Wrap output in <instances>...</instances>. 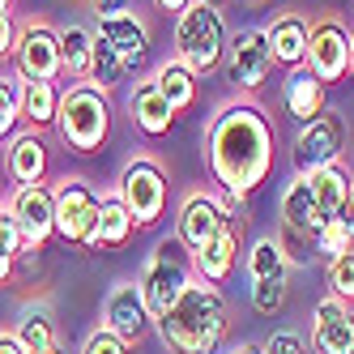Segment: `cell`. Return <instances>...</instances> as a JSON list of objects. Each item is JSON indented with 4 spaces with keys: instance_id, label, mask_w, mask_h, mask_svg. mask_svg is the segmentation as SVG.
Returning <instances> with one entry per match:
<instances>
[{
    "instance_id": "8d00e7d4",
    "label": "cell",
    "mask_w": 354,
    "mask_h": 354,
    "mask_svg": "<svg viewBox=\"0 0 354 354\" xmlns=\"http://www.w3.org/2000/svg\"><path fill=\"white\" fill-rule=\"evenodd\" d=\"M13 39H17V21H13V13H0V60L13 56Z\"/></svg>"
},
{
    "instance_id": "d6986e66",
    "label": "cell",
    "mask_w": 354,
    "mask_h": 354,
    "mask_svg": "<svg viewBox=\"0 0 354 354\" xmlns=\"http://www.w3.org/2000/svg\"><path fill=\"white\" fill-rule=\"evenodd\" d=\"M129 120H133V129L141 137H149V141H162L175 129V111L167 103V94L158 90L154 73H149V77H137V86L129 90Z\"/></svg>"
},
{
    "instance_id": "f1b7e54d",
    "label": "cell",
    "mask_w": 354,
    "mask_h": 354,
    "mask_svg": "<svg viewBox=\"0 0 354 354\" xmlns=\"http://www.w3.org/2000/svg\"><path fill=\"white\" fill-rule=\"evenodd\" d=\"M243 273H248V282H265V277H282V273H290L286 243H282V239H273V235L252 239L248 261H243Z\"/></svg>"
},
{
    "instance_id": "4fadbf2b",
    "label": "cell",
    "mask_w": 354,
    "mask_h": 354,
    "mask_svg": "<svg viewBox=\"0 0 354 354\" xmlns=\"http://www.w3.org/2000/svg\"><path fill=\"white\" fill-rule=\"evenodd\" d=\"M308 73L324 86L350 73V30L342 17H316L308 26Z\"/></svg>"
},
{
    "instance_id": "52a82bcc",
    "label": "cell",
    "mask_w": 354,
    "mask_h": 354,
    "mask_svg": "<svg viewBox=\"0 0 354 354\" xmlns=\"http://www.w3.org/2000/svg\"><path fill=\"white\" fill-rule=\"evenodd\" d=\"M180 252H184L180 239L167 235V239H158V248L141 261L137 286H141V299H145L149 320H162L175 303H180V295L188 290V282H192V261H184Z\"/></svg>"
},
{
    "instance_id": "7bdbcfd3",
    "label": "cell",
    "mask_w": 354,
    "mask_h": 354,
    "mask_svg": "<svg viewBox=\"0 0 354 354\" xmlns=\"http://www.w3.org/2000/svg\"><path fill=\"white\" fill-rule=\"evenodd\" d=\"M222 354H261V346L257 342H235L231 350H222Z\"/></svg>"
},
{
    "instance_id": "e0dca14e",
    "label": "cell",
    "mask_w": 354,
    "mask_h": 354,
    "mask_svg": "<svg viewBox=\"0 0 354 354\" xmlns=\"http://www.w3.org/2000/svg\"><path fill=\"white\" fill-rule=\"evenodd\" d=\"M308 346L312 354H354V303L324 295L312 308Z\"/></svg>"
},
{
    "instance_id": "9c48e42d",
    "label": "cell",
    "mask_w": 354,
    "mask_h": 354,
    "mask_svg": "<svg viewBox=\"0 0 354 354\" xmlns=\"http://www.w3.org/2000/svg\"><path fill=\"white\" fill-rule=\"evenodd\" d=\"M13 64L21 82H56L64 77V56H60V30L52 21H21L13 39Z\"/></svg>"
},
{
    "instance_id": "7c38bea8",
    "label": "cell",
    "mask_w": 354,
    "mask_h": 354,
    "mask_svg": "<svg viewBox=\"0 0 354 354\" xmlns=\"http://www.w3.org/2000/svg\"><path fill=\"white\" fill-rule=\"evenodd\" d=\"M0 205L13 214L21 239H26V252H43L52 243V235H56V192H52V184L13 188Z\"/></svg>"
},
{
    "instance_id": "8fae6325",
    "label": "cell",
    "mask_w": 354,
    "mask_h": 354,
    "mask_svg": "<svg viewBox=\"0 0 354 354\" xmlns=\"http://www.w3.org/2000/svg\"><path fill=\"white\" fill-rule=\"evenodd\" d=\"M56 192V235L64 243L86 248L94 222H98V205H103V192L82 175H64L60 184H52Z\"/></svg>"
},
{
    "instance_id": "cb8c5ba5",
    "label": "cell",
    "mask_w": 354,
    "mask_h": 354,
    "mask_svg": "<svg viewBox=\"0 0 354 354\" xmlns=\"http://www.w3.org/2000/svg\"><path fill=\"white\" fill-rule=\"evenodd\" d=\"M282 107H286V115L295 124H308L312 115L324 111V82L312 77L308 64L286 73V82H282Z\"/></svg>"
},
{
    "instance_id": "e575fe53",
    "label": "cell",
    "mask_w": 354,
    "mask_h": 354,
    "mask_svg": "<svg viewBox=\"0 0 354 354\" xmlns=\"http://www.w3.org/2000/svg\"><path fill=\"white\" fill-rule=\"evenodd\" d=\"M0 252H5V257H13V261L26 257V239H21L17 222H13V214H9L5 205H0Z\"/></svg>"
},
{
    "instance_id": "4dcf8cb0",
    "label": "cell",
    "mask_w": 354,
    "mask_h": 354,
    "mask_svg": "<svg viewBox=\"0 0 354 354\" xmlns=\"http://www.w3.org/2000/svg\"><path fill=\"white\" fill-rule=\"evenodd\" d=\"M17 124H21V77L0 73V141H9Z\"/></svg>"
},
{
    "instance_id": "ab89813d",
    "label": "cell",
    "mask_w": 354,
    "mask_h": 354,
    "mask_svg": "<svg viewBox=\"0 0 354 354\" xmlns=\"http://www.w3.org/2000/svg\"><path fill=\"white\" fill-rule=\"evenodd\" d=\"M0 354H26V350H21V342L13 337V328H0Z\"/></svg>"
},
{
    "instance_id": "5bb4252c",
    "label": "cell",
    "mask_w": 354,
    "mask_h": 354,
    "mask_svg": "<svg viewBox=\"0 0 354 354\" xmlns=\"http://www.w3.org/2000/svg\"><path fill=\"white\" fill-rule=\"evenodd\" d=\"M149 312H145V299H141V286L137 277H120L111 282V290L103 295V328L115 333L124 346H141V337L149 333Z\"/></svg>"
},
{
    "instance_id": "1f68e13d",
    "label": "cell",
    "mask_w": 354,
    "mask_h": 354,
    "mask_svg": "<svg viewBox=\"0 0 354 354\" xmlns=\"http://www.w3.org/2000/svg\"><path fill=\"white\" fill-rule=\"evenodd\" d=\"M324 277H328V295L342 303H354V252H346L337 261H324Z\"/></svg>"
},
{
    "instance_id": "7dc6e473",
    "label": "cell",
    "mask_w": 354,
    "mask_h": 354,
    "mask_svg": "<svg viewBox=\"0 0 354 354\" xmlns=\"http://www.w3.org/2000/svg\"><path fill=\"white\" fill-rule=\"evenodd\" d=\"M209 5H222V0H209Z\"/></svg>"
},
{
    "instance_id": "f35d334b",
    "label": "cell",
    "mask_w": 354,
    "mask_h": 354,
    "mask_svg": "<svg viewBox=\"0 0 354 354\" xmlns=\"http://www.w3.org/2000/svg\"><path fill=\"white\" fill-rule=\"evenodd\" d=\"M333 222L342 226V231H346L350 239H354V188H350V196L342 201V209H337V218H333Z\"/></svg>"
},
{
    "instance_id": "44dd1931",
    "label": "cell",
    "mask_w": 354,
    "mask_h": 354,
    "mask_svg": "<svg viewBox=\"0 0 354 354\" xmlns=\"http://www.w3.org/2000/svg\"><path fill=\"white\" fill-rule=\"evenodd\" d=\"M13 337L21 342V350H26V354H39V350H47V346H56V342H60L56 308H52L43 295L26 299V303L17 308V316H13Z\"/></svg>"
},
{
    "instance_id": "ac0fdd59",
    "label": "cell",
    "mask_w": 354,
    "mask_h": 354,
    "mask_svg": "<svg viewBox=\"0 0 354 354\" xmlns=\"http://www.w3.org/2000/svg\"><path fill=\"white\" fill-rule=\"evenodd\" d=\"M47 171H52V149H47L43 133L26 129V133H13L5 141V175L13 188L47 184Z\"/></svg>"
},
{
    "instance_id": "5b68a950",
    "label": "cell",
    "mask_w": 354,
    "mask_h": 354,
    "mask_svg": "<svg viewBox=\"0 0 354 354\" xmlns=\"http://www.w3.org/2000/svg\"><path fill=\"white\" fill-rule=\"evenodd\" d=\"M175 60L188 64L196 77H209V73H222V60H226V21H222V9L209 5V0H192V5L175 17Z\"/></svg>"
},
{
    "instance_id": "d6a6232c",
    "label": "cell",
    "mask_w": 354,
    "mask_h": 354,
    "mask_svg": "<svg viewBox=\"0 0 354 354\" xmlns=\"http://www.w3.org/2000/svg\"><path fill=\"white\" fill-rule=\"evenodd\" d=\"M312 248L320 252L324 261H337V257H346V252H354V239L342 231L337 222H324L320 231H316V239H312Z\"/></svg>"
},
{
    "instance_id": "74e56055",
    "label": "cell",
    "mask_w": 354,
    "mask_h": 354,
    "mask_svg": "<svg viewBox=\"0 0 354 354\" xmlns=\"http://www.w3.org/2000/svg\"><path fill=\"white\" fill-rule=\"evenodd\" d=\"M94 17H115V13H129L133 0H86Z\"/></svg>"
},
{
    "instance_id": "836d02e7",
    "label": "cell",
    "mask_w": 354,
    "mask_h": 354,
    "mask_svg": "<svg viewBox=\"0 0 354 354\" xmlns=\"http://www.w3.org/2000/svg\"><path fill=\"white\" fill-rule=\"evenodd\" d=\"M261 354H312V346L303 333H295V328H273L261 342Z\"/></svg>"
},
{
    "instance_id": "bcb514c9",
    "label": "cell",
    "mask_w": 354,
    "mask_h": 354,
    "mask_svg": "<svg viewBox=\"0 0 354 354\" xmlns=\"http://www.w3.org/2000/svg\"><path fill=\"white\" fill-rule=\"evenodd\" d=\"M243 5H252V9H261V5H269V0H243Z\"/></svg>"
},
{
    "instance_id": "2e32d148",
    "label": "cell",
    "mask_w": 354,
    "mask_h": 354,
    "mask_svg": "<svg viewBox=\"0 0 354 354\" xmlns=\"http://www.w3.org/2000/svg\"><path fill=\"white\" fill-rule=\"evenodd\" d=\"M222 222H226V214H222V192H214V188H192L180 201V209H175V239H180L184 252H196L205 239L218 235Z\"/></svg>"
},
{
    "instance_id": "b9f144b4",
    "label": "cell",
    "mask_w": 354,
    "mask_h": 354,
    "mask_svg": "<svg viewBox=\"0 0 354 354\" xmlns=\"http://www.w3.org/2000/svg\"><path fill=\"white\" fill-rule=\"evenodd\" d=\"M13 269H17V261H13V257H5V252H0V286H5L9 277H13Z\"/></svg>"
},
{
    "instance_id": "f6af8a7d",
    "label": "cell",
    "mask_w": 354,
    "mask_h": 354,
    "mask_svg": "<svg viewBox=\"0 0 354 354\" xmlns=\"http://www.w3.org/2000/svg\"><path fill=\"white\" fill-rule=\"evenodd\" d=\"M0 13H13V0H0Z\"/></svg>"
},
{
    "instance_id": "d4e9b609",
    "label": "cell",
    "mask_w": 354,
    "mask_h": 354,
    "mask_svg": "<svg viewBox=\"0 0 354 354\" xmlns=\"http://www.w3.org/2000/svg\"><path fill=\"white\" fill-rule=\"evenodd\" d=\"M308 184H312V196H316V209H320V226L324 222H333L337 209H342V201L350 196L354 188V175L346 171V162H333V167H320L308 175Z\"/></svg>"
},
{
    "instance_id": "6da1fadb",
    "label": "cell",
    "mask_w": 354,
    "mask_h": 354,
    "mask_svg": "<svg viewBox=\"0 0 354 354\" xmlns=\"http://www.w3.org/2000/svg\"><path fill=\"white\" fill-rule=\"evenodd\" d=\"M273 120L252 94H239L231 103H222L205 129V162L218 192L231 196H252L273 171Z\"/></svg>"
},
{
    "instance_id": "60d3db41",
    "label": "cell",
    "mask_w": 354,
    "mask_h": 354,
    "mask_svg": "<svg viewBox=\"0 0 354 354\" xmlns=\"http://www.w3.org/2000/svg\"><path fill=\"white\" fill-rule=\"evenodd\" d=\"M188 5H192V0H154V9H158V13H171V17H180Z\"/></svg>"
},
{
    "instance_id": "603a6c76",
    "label": "cell",
    "mask_w": 354,
    "mask_h": 354,
    "mask_svg": "<svg viewBox=\"0 0 354 354\" xmlns=\"http://www.w3.org/2000/svg\"><path fill=\"white\" fill-rule=\"evenodd\" d=\"M137 235V226L129 218V209H124V201L115 192H103V205H98V222L94 231L86 239V252H103V248H124Z\"/></svg>"
},
{
    "instance_id": "8992f818",
    "label": "cell",
    "mask_w": 354,
    "mask_h": 354,
    "mask_svg": "<svg viewBox=\"0 0 354 354\" xmlns=\"http://www.w3.org/2000/svg\"><path fill=\"white\" fill-rule=\"evenodd\" d=\"M111 192L124 201V209H129L137 231H154V226L167 218L171 188H167V171H162V162L154 154H137V158L124 162Z\"/></svg>"
},
{
    "instance_id": "484cf974",
    "label": "cell",
    "mask_w": 354,
    "mask_h": 354,
    "mask_svg": "<svg viewBox=\"0 0 354 354\" xmlns=\"http://www.w3.org/2000/svg\"><path fill=\"white\" fill-rule=\"evenodd\" d=\"M60 56H64L68 82H90L94 77V30L82 26V21L60 26Z\"/></svg>"
},
{
    "instance_id": "7a4b0ae2",
    "label": "cell",
    "mask_w": 354,
    "mask_h": 354,
    "mask_svg": "<svg viewBox=\"0 0 354 354\" xmlns=\"http://www.w3.org/2000/svg\"><path fill=\"white\" fill-rule=\"evenodd\" d=\"M158 337L171 354H222L226 328H231V312H226V295L209 282L192 277L180 303L154 320Z\"/></svg>"
},
{
    "instance_id": "7402d4cb",
    "label": "cell",
    "mask_w": 354,
    "mask_h": 354,
    "mask_svg": "<svg viewBox=\"0 0 354 354\" xmlns=\"http://www.w3.org/2000/svg\"><path fill=\"white\" fill-rule=\"evenodd\" d=\"M308 26L312 21L308 17H299V13H282V17H273L265 35H269V52H273V64L277 68H303L308 64Z\"/></svg>"
},
{
    "instance_id": "f546056e",
    "label": "cell",
    "mask_w": 354,
    "mask_h": 354,
    "mask_svg": "<svg viewBox=\"0 0 354 354\" xmlns=\"http://www.w3.org/2000/svg\"><path fill=\"white\" fill-rule=\"evenodd\" d=\"M286 295H290V273L265 277V282L248 286V299H252V312H257V316H277L286 308Z\"/></svg>"
},
{
    "instance_id": "ba28073f",
    "label": "cell",
    "mask_w": 354,
    "mask_h": 354,
    "mask_svg": "<svg viewBox=\"0 0 354 354\" xmlns=\"http://www.w3.org/2000/svg\"><path fill=\"white\" fill-rule=\"evenodd\" d=\"M346 154V120L342 111H320L308 124H299L295 137H290V162L295 175H312L320 167H333Z\"/></svg>"
},
{
    "instance_id": "9a60e30c",
    "label": "cell",
    "mask_w": 354,
    "mask_h": 354,
    "mask_svg": "<svg viewBox=\"0 0 354 354\" xmlns=\"http://www.w3.org/2000/svg\"><path fill=\"white\" fill-rule=\"evenodd\" d=\"M239 248H243V226L226 218L214 239H205L196 252H188L192 277H201V282H209V286H226L239 269Z\"/></svg>"
},
{
    "instance_id": "d590c367",
    "label": "cell",
    "mask_w": 354,
    "mask_h": 354,
    "mask_svg": "<svg viewBox=\"0 0 354 354\" xmlns=\"http://www.w3.org/2000/svg\"><path fill=\"white\" fill-rule=\"evenodd\" d=\"M77 354H129V346H124V342H120L115 333H107V328L98 324L94 333H90V337L82 342V350H77Z\"/></svg>"
},
{
    "instance_id": "277c9868",
    "label": "cell",
    "mask_w": 354,
    "mask_h": 354,
    "mask_svg": "<svg viewBox=\"0 0 354 354\" xmlns=\"http://www.w3.org/2000/svg\"><path fill=\"white\" fill-rule=\"evenodd\" d=\"M56 133L73 154H98L111 137V103L94 82H68L60 90Z\"/></svg>"
},
{
    "instance_id": "ffe728a7",
    "label": "cell",
    "mask_w": 354,
    "mask_h": 354,
    "mask_svg": "<svg viewBox=\"0 0 354 354\" xmlns=\"http://www.w3.org/2000/svg\"><path fill=\"white\" fill-rule=\"evenodd\" d=\"M277 218H282V235L286 239H299L303 248L316 239V231H320V209H316V196H312L308 175H295V180L282 188Z\"/></svg>"
},
{
    "instance_id": "4316f807",
    "label": "cell",
    "mask_w": 354,
    "mask_h": 354,
    "mask_svg": "<svg viewBox=\"0 0 354 354\" xmlns=\"http://www.w3.org/2000/svg\"><path fill=\"white\" fill-rule=\"evenodd\" d=\"M154 82H158V90L167 94V103H171V111L180 115V111H188L192 103H196V94H201V77L188 68V64H180V60H162L158 68H154Z\"/></svg>"
},
{
    "instance_id": "83f0119b",
    "label": "cell",
    "mask_w": 354,
    "mask_h": 354,
    "mask_svg": "<svg viewBox=\"0 0 354 354\" xmlns=\"http://www.w3.org/2000/svg\"><path fill=\"white\" fill-rule=\"evenodd\" d=\"M60 111V86L56 82H21V120L26 129L47 133Z\"/></svg>"
},
{
    "instance_id": "3957f363",
    "label": "cell",
    "mask_w": 354,
    "mask_h": 354,
    "mask_svg": "<svg viewBox=\"0 0 354 354\" xmlns=\"http://www.w3.org/2000/svg\"><path fill=\"white\" fill-rule=\"evenodd\" d=\"M149 21L129 9V13H115V17H98L94 21V86L98 90H115L120 82H129L133 73L141 77V68L149 60Z\"/></svg>"
},
{
    "instance_id": "30bf717a",
    "label": "cell",
    "mask_w": 354,
    "mask_h": 354,
    "mask_svg": "<svg viewBox=\"0 0 354 354\" xmlns=\"http://www.w3.org/2000/svg\"><path fill=\"white\" fill-rule=\"evenodd\" d=\"M273 73V52H269V35L265 26H248L231 35L226 43V60H222V77L239 94H257Z\"/></svg>"
},
{
    "instance_id": "ee69618b",
    "label": "cell",
    "mask_w": 354,
    "mask_h": 354,
    "mask_svg": "<svg viewBox=\"0 0 354 354\" xmlns=\"http://www.w3.org/2000/svg\"><path fill=\"white\" fill-rule=\"evenodd\" d=\"M39 354H68V346H64V342H56V346H47V350H39Z\"/></svg>"
}]
</instances>
